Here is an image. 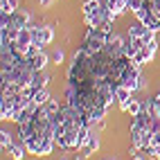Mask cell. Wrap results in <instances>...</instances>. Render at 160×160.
Segmentation results:
<instances>
[{"mask_svg":"<svg viewBox=\"0 0 160 160\" xmlns=\"http://www.w3.org/2000/svg\"><path fill=\"white\" fill-rule=\"evenodd\" d=\"M18 9V0H0V16H12Z\"/></svg>","mask_w":160,"mask_h":160,"instance_id":"cell-10","label":"cell"},{"mask_svg":"<svg viewBox=\"0 0 160 160\" xmlns=\"http://www.w3.org/2000/svg\"><path fill=\"white\" fill-rule=\"evenodd\" d=\"M81 14H83V23L88 27H102L108 20H115V16L104 5V0H86L81 7Z\"/></svg>","mask_w":160,"mask_h":160,"instance_id":"cell-1","label":"cell"},{"mask_svg":"<svg viewBox=\"0 0 160 160\" xmlns=\"http://www.w3.org/2000/svg\"><path fill=\"white\" fill-rule=\"evenodd\" d=\"M50 99H52L50 90H48V88H41V90L34 92V97H32V104H34V106H43V104H48Z\"/></svg>","mask_w":160,"mask_h":160,"instance_id":"cell-11","label":"cell"},{"mask_svg":"<svg viewBox=\"0 0 160 160\" xmlns=\"http://www.w3.org/2000/svg\"><path fill=\"white\" fill-rule=\"evenodd\" d=\"M131 97H133V90L129 86H115V99H117V104L129 102Z\"/></svg>","mask_w":160,"mask_h":160,"instance_id":"cell-9","label":"cell"},{"mask_svg":"<svg viewBox=\"0 0 160 160\" xmlns=\"http://www.w3.org/2000/svg\"><path fill=\"white\" fill-rule=\"evenodd\" d=\"M120 108H122L124 113H129L131 117H135L138 113L142 111V99H135V97H131L129 102H124V104H120Z\"/></svg>","mask_w":160,"mask_h":160,"instance_id":"cell-7","label":"cell"},{"mask_svg":"<svg viewBox=\"0 0 160 160\" xmlns=\"http://www.w3.org/2000/svg\"><path fill=\"white\" fill-rule=\"evenodd\" d=\"M106 41H108V34L99 27H88L86 36L81 41V48L86 50V54H99L106 48Z\"/></svg>","mask_w":160,"mask_h":160,"instance_id":"cell-2","label":"cell"},{"mask_svg":"<svg viewBox=\"0 0 160 160\" xmlns=\"http://www.w3.org/2000/svg\"><path fill=\"white\" fill-rule=\"evenodd\" d=\"M52 2H54V0H38V5H41V7H50Z\"/></svg>","mask_w":160,"mask_h":160,"instance_id":"cell-16","label":"cell"},{"mask_svg":"<svg viewBox=\"0 0 160 160\" xmlns=\"http://www.w3.org/2000/svg\"><path fill=\"white\" fill-rule=\"evenodd\" d=\"M16 135H18V142H20V144H25V142H27V140H29V138L34 135V133H32V126L27 124V126H18Z\"/></svg>","mask_w":160,"mask_h":160,"instance_id":"cell-12","label":"cell"},{"mask_svg":"<svg viewBox=\"0 0 160 160\" xmlns=\"http://www.w3.org/2000/svg\"><path fill=\"white\" fill-rule=\"evenodd\" d=\"M9 153H12V160H23L25 153H27V149H25V144H14L12 149H9Z\"/></svg>","mask_w":160,"mask_h":160,"instance_id":"cell-13","label":"cell"},{"mask_svg":"<svg viewBox=\"0 0 160 160\" xmlns=\"http://www.w3.org/2000/svg\"><path fill=\"white\" fill-rule=\"evenodd\" d=\"M63 59H66V52L57 48V50H54V54H52V61H54L57 66H61V63H63Z\"/></svg>","mask_w":160,"mask_h":160,"instance_id":"cell-15","label":"cell"},{"mask_svg":"<svg viewBox=\"0 0 160 160\" xmlns=\"http://www.w3.org/2000/svg\"><path fill=\"white\" fill-rule=\"evenodd\" d=\"M97 149H99V131H92L88 144L83 147V149H79V153H81L83 158H88V156H92L95 151H97Z\"/></svg>","mask_w":160,"mask_h":160,"instance_id":"cell-6","label":"cell"},{"mask_svg":"<svg viewBox=\"0 0 160 160\" xmlns=\"http://www.w3.org/2000/svg\"><path fill=\"white\" fill-rule=\"evenodd\" d=\"M36 108L38 106H34V104H27L25 108H20L18 113H16V117H14V122L18 124V126H27V124H32V120H34V113H36Z\"/></svg>","mask_w":160,"mask_h":160,"instance_id":"cell-4","label":"cell"},{"mask_svg":"<svg viewBox=\"0 0 160 160\" xmlns=\"http://www.w3.org/2000/svg\"><path fill=\"white\" fill-rule=\"evenodd\" d=\"M32 36H34V45L45 48L54 41V29L50 25H34L32 23Z\"/></svg>","mask_w":160,"mask_h":160,"instance_id":"cell-3","label":"cell"},{"mask_svg":"<svg viewBox=\"0 0 160 160\" xmlns=\"http://www.w3.org/2000/svg\"><path fill=\"white\" fill-rule=\"evenodd\" d=\"M149 29L144 23H140V20H133V23L129 25V29H126V36H131V38H142L144 41V36L149 34Z\"/></svg>","mask_w":160,"mask_h":160,"instance_id":"cell-5","label":"cell"},{"mask_svg":"<svg viewBox=\"0 0 160 160\" xmlns=\"http://www.w3.org/2000/svg\"><path fill=\"white\" fill-rule=\"evenodd\" d=\"M48 61H50V57L45 54V52H43V50H41V52H38V54H36V57H32V59H29L27 63H29V66H32V68H34L36 72H43V70H45V66H48Z\"/></svg>","mask_w":160,"mask_h":160,"instance_id":"cell-8","label":"cell"},{"mask_svg":"<svg viewBox=\"0 0 160 160\" xmlns=\"http://www.w3.org/2000/svg\"><path fill=\"white\" fill-rule=\"evenodd\" d=\"M0 147H2V151H5V149H7V151H9V149H12L14 147V142H12V133H9V131H0Z\"/></svg>","mask_w":160,"mask_h":160,"instance_id":"cell-14","label":"cell"},{"mask_svg":"<svg viewBox=\"0 0 160 160\" xmlns=\"http://www.w3.org/2000/svg\"><path fill=\"white\" fill-rule=\"evenodd\" d=\"M131 160H142V156H133V158H131Z\"/></svg>","mask_w":160,"mask_h":160,"instance_id":"cell-17","label":"cell"}]
</instances>
